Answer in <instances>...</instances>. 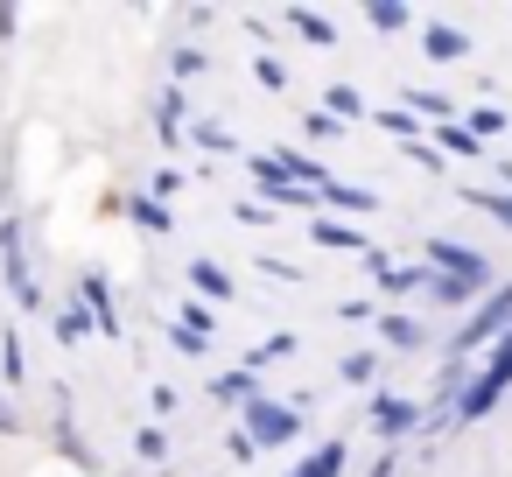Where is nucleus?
Returning <instances> with one entry per match:
<instances>
[{
    "mask_svg": "<svg viewBox=\"0 0 512 477\" xmlns=\"http://www.w3.org/2000/svg\"><path fill=\"white\" fill-rule=\"evenodd\" d=\"M505 386H512V330H505V337L491 344V358H484V372H477V379H470V386L456 393V421H477V414H491Z\"/></svg>",
    "mask_w": 512,
    "mask_h": 477,
    "instance_id": "obj_1",
    "label": "nucleus"
},
{
    "mask_svg": "<svg viewBox=\"0 0 512 477\" xmlns=\"http://www.w3.org/2000/svg\"><path fill=\"white\" fill-rule=\"evenodd\" d=\"M505 330H512V281H505V288H491V295L477 302V316H470V323L449 337V351L463 358V351H477V344H498Z\"/></svg>",
    "mask_w": 512,
    "mask_h": 477,
    "instance_id": "obj_2",
    "label": "nucleus"
},
{
    "mask_svg": "<svg viewBox=\"0 0 512 477\" xmlns=\"http://www.w3.org/2000/svg\"><path fill=\"white\" fill-rule=\"evenodd\" d=\"M0 281H8V295H15L22 309H43V288H36V274H29V253H22V225H15V218L0 225Z\"/></svg>",
    "mask_w": 512,
    "mask_h": 477,
    "instance_id": "obj_3",
    "label": "nucleus"
},
{
    "mask_svg": "<svg viewBox=\"0 0 512 477\" xmlns=\"http://www.w3.org/2000/svg\"><path fill=\"white\" fill-rule=\"evenodd\" d=\"M239 428H246V435H253V449H281V442H295V435H302V414H295V407H281V400H267V393H260V400H253V407H246V421H239Z\"/></svg>",
    "mask_w": 512,
    "mask_h": 477,
    "instance_id": "obj_4",
    "label": "nucleus"
},
{
    "mask_svg": "<svg viewBox=\"0 0 512 477\" xmlns=\"http://www.w3.org/2000/svg\"><path fill=\"white\" fill-rule=\"evenodd\" d=\"M428 267H435V274H456V281L491 288V260H484V253H470V246H456V239H428Z\"/></svg>",
    "mask_w": 512,
    "mask_h": 477,
    "instance_id": "obj_5",
    "label": "nucleus"
},
{
    "mask_svg": "<svg viewBox=\"0 0 512 477\" xmlns=\"http://www.w3.org/2000/svg\"><path fill=\"white\" fill-rule=\"evenodd\" d=\"M78 302L92 309V323H99L106 337H120V302H113V288H106V274H78Z\"/></svg>",
    "mask_w": 512,
    "mask_h": 477,
    "instance_id": "obj_6",
    "label": "nucleus"
},
{
    "mask_svg": "<svg viewBox=\"0 0 512 477\" xmlns=\"http://www.w3.org/2000/svg\"><path fill=\"white\" fill-rule=\"evenodd\" d=\"M414 421H421V407H414V400H400V393H379V400H372V428H379L386 442L414 435Z\"/></svg>",
    "mask_w": 512,
    "mask_h": 477,
    "instance_id": "obj_7",
    "label": "nucleus"
},
{
    "mask_svg": "<svg viewBox=\"0 0 512 477\" xmlns=\"http://www.w3.org/2000/svg\"><path fill=\"white\" fill-rule=\"evenodd\" d=\"M211 393H218L225 407H239V414H246V407L260 400V379H253V365H239V372H218V386H211Z\"/></svg>",
    "mask_w": 512,
    "mask_h": 477,
    "instance_id": "obj_8",
    "label": "nucleus"
},
{
    "mask_svg": "<svg viewBox=\"0 0 512 477\" xmlns=\"http://www.w3.org/2000/svg\"><path fill=\"white\" fill-rule=\"evenodd\" d=\"M344 463H351V449H344V442H323V449H309L288 477H344Z\"/></svg>",
    "mask_w": 512,
    "mask_h": 477,
    "instance_id": "obj_9",
    "label": "nucleus"
},
{
    "mask_svg": "<svg viewBox=\"0 0 512 477\" xmlns=\"http://www.w3.org/2000/svg\"><path fill=\"white\" fill-rule=\"evenodd\" d=\"M421 57H435V64H456V57H470V36H463V29H442V22H435V29L421 36Z\"/></svg>",
    "mask_w": 512,
    "mask_h": 477,
    "instance_id": "obj_10",
    "label": "nucleus"
},
{
    "mask_svg": "<svg viewBox=\"0 0 512 477\" xmlns=\"http://www.w3.org/2000/svg\"><path fill=\"white\" fill-rule=\"evenodd\" d=\"M372 281H379L386 295H414V288H428V267H393V260H372Z\"/></svg>",
    "mask_w": 512,
    "mask_h": 477,
    "instance_id": "obj_11",
    "label": "nucleus"
},
{
    "mask_svg": "<svg viewBox=\"0 0 512 477\" xmlns=\"http://www.w3.org/2000/svg\"><path fill=\"white\" fill-rule=\"evenodd\" d=\"M309 239H316V246H337V253H365V232H358V225H330V218H316Z\"/></svg>",
    "mask_w": 512,
    "mask_h": 477,
    "instance_id": "obj_12",
    "label": "nucleus"
},
{
    "mask_svg": "<svg viewBox=\"0 0 512 477\" xmlns=\"http://www.w3.org/2000/svg\"><path fill=\"white\" fill-rule=\"evenodd\" d=\"M428 295H435V302H449V309H463V302H477V295H491V288L456 281V274H428Z\"/></svg>",
    "mask_w": 512,
    "mask_h": 477,
    "instance_id": "obj_13",
    "label": "nucleus"
},
{
    "mask_svg": "<svg viewBox=\"0 0 512 477\" xmlns=\"http://www.w3.org/2000/svg\"><path fill=\"white\" fill-rule=\"evenodd\" d=\"M323 204H337V211H358V218H365V211H379V197H372V190H358V183H337V176H330Z\"/></svg>",
    "mask_w": 512,
    "mask_h": 477,
    "instance_id": "obj_14",
    "label": "nucleus"
},
{
    "mask_svg": "<svg viewBox=\"0 0 512 477\" xmlns=\"http://www.w3.org/2000/svg\"><path fill=\"white\" fill-rule=\"evenodd\" d=\"M190 288H197V295H218V302H225V295H232V274H225L218 260H190Z\"/></svg>",
    "mask_w": 512,
    "mask_h": 477,
    "instance_id": "obj_15",
    "label": "nucleus"
},
{
    "mask_svg": "<svg viewBox=\"0 0 512 477\" xmlns=\"http://www.w3.org/2000/svg\"><path fill=\"white\" fill-rule=\"evenodd\" d=\"M92 330H99V323H92V309H85V302H71V309H57V337H64V344H85Z\"/></svg>",
    "mask_w": 512,
    "mask_h": 477,
    "instance_id": "obj_16",
    "label": "nucleus"
},
{
    "mask_svg": "<svg viewBox=\"0 0 512 477\" xmlns=\"http://www.w3.org/2000/svg\"><path fill=\"white\" fill-rule=\"evenodd\" d=\"M288 29H295V36H309V43H323V50L337 43V29H330L323 15H309V8H288Z\"/></svg>",
    "mask_w": 512,
    "mask_h": 477,
    "instance_id": "obj_17",
    "label": "nucleus"
},
{
    "mask_svg": "<svg viewBox=\"0 0 512 477\" xmlns=\"http://www.w3.org/2000/svg\"><path fill=\"white\" fill-rule=\"evenodd\" d=\"M155 127H162V141H183V92H176V85L162 92V106H155Z\"/></svg>",
    "mask_w": 512,
    "mask_h": 477,
    "instance_id": "obj_18",
    "label": "nucleus"
},
{
    "mask_svg": "<svg viewBox=\"0 0 512 477\" xmlns=\"http://www.w3.org/2000/svg\"><path fill=\"white\" fill-rule=\"evenodd\" d=\"M379 337H386L393 351H414V344H421V323H414V316H379Z\"/></svg>",
    "mask_w": 512,
    "mask_h": 477,
    "instance_id": "obj_19",
    "label": "nucleus"
},
{
    "mask_svg": "<svg viewBox=\"0 0 512 477\" xmlns=\"http://www.w3.org/2000/svg\"><path fill=\"white\" fill-rule=\"evenodd\" d=\"M365 22H372V29H379V36H393V29H407V22H414V15H407V8H400V0H372V8H365Z\"/></svg>",
    "mask_w": 512,
    "mask_h": 477,
    "instance_id": "obj_20",
    "label": "nucleus"
},
{
    "mask_svg": "<svg viewBox=\"0 0 512 477\" xmlns=\"http://www.w3.org/2000/svg\"><path fill=\"white\" fill-rule=\"evenodd\" d=\"M442 148L470 162V155H477V134H470V127H449V120H442V127H435V155H442Z\"/></svg>",
    "mask_w": 512,
    "mask_h": 477,
    "instance_id": "obj_21",
    "label": "nucleus"
},
{
    "mask_svg": "<svg viewBox=\"0 0 512 477\" xmlns=\"http://www.w3.org/2000/svg\"><path fill=\"white\" fill-rule=\"evenodd\" d=\"M323 106H330V120H358V113H365V99H358L351 85H330V92H323Z\"/></svg>",
    "mask_w": 512,
    "mask_h": 477,
    "instance_id": "obj_22",
    "label": "nucleus"
},
{
    "mask_svg": "<svg viewBox=\"0 0 512 477\" xmlns=\"http://www.w3.org/2000/svg\"><path fill=\"white\" fill-rule=\"evenodd\" d=\"M134 225H141V232H169V211H162V197H134Z\"/></svg>",
    "mask_w": 512,
    "mask_h": 477,
    "instance_id": "obj_23",
    "label": "nucleus"
},
{
    "mask_svg": "<svg viewBox=\"0 0 512 477\" xmlns=\"http://www.w3.org/2000/svg\"><path fill=\"white\" fill-rule=\"evenodd\" d=\"M134 456H141V463H169V435H162V428H141V435H134Z\"/></svg>",
    "mask_w": 512,
    "mask_h": 477,
    "instance_id": "obj_24",
    "label": "nucleus"
},
{
    "mask_svg": "<svg viewBox=\"0 0 512 477\" xmlns=\"http://www.w3.org/2000/svg\"><path fill=\"white\" fill-rule=\"evenodd\" d=\"M477 211H491V218H505V232H512V197H498V190H463Z\"/></svg>",
    "mask_w": 512,
    "mask_h": 477,
    "instance_id": "obj_25",
    "label": "nucleus"
},
{
    "mask_svg": "<svg viewBox=\"0 0 512 477\" xmlns=\"http://www.w3.org/2000/svg\"><path fill=\"white\" fill-rule=\"evenodd\" d=\"M0 372H8V386L22 379V337L15 330H0Z\"/></svg>",
    "mask_w": 512,
    "mask_h": 477,
    "instance_id": "obj_26",
    "label": "nucleus"
},
{
    "mask_svg": "<svg viewBox=\"0 0 512 477\" xmlns=\"http://www.w3.org/2000/svg\"><path fill=\"white\" fill-rule=\"evenodd\" d=\"M498 127H505V113H498V106H470V134H477V141H491Z\"/></svg>",
    "mask_w": 512,
    "mask_h": 477,
    "instance_id": "obj_27",
    "label": "nucleus"
},
{
    "mask_svg": "<svg viewBox=\"0 0 512 477\" xmlns=\"http://www.w3.org/2000/svg\"><path fill=\"white\" fill-rule=\"evenodd\" d=\"M169 344H176V351H190V358H204V351H211V337H204V330H190V323H176V330H169Z\"/></svg>",
    "mask_w": 512,
    "mask_h": 477,
    "instance_id": "obj_28",
    "label": "nucleus"
},
{
    "mask_svg": "<svg viewBox=\"0 0 512 477\" xmlns=\"http://www.w3.org/2000/svg\"><path fill=\"white\" fill-rule=\"evenodd\" d=\"M372 372H379V358H372V351H351V358H344V379H351V386H365Z\"/></svg>",
    "mask_w": 512,
    "mask_h": 477,
    "instance_id": "obj_29",
    "label": "nucleus"
},
{
    "mask_svg": "<svg viewBox=\"0 0 512 477\" xmlns=\"http://www.w3.org/2000/svg\"><path fill=\"white\" fill-rule=\"evenodd\" d=\"M253 78H260V85H267V92H281V85H288V71H281V64H274V57H253Z\"/></svg>",
    "mask_w": 512,
    "mask_h": 477,
    "instance_id": "obj_30",
    "label": "nucleus"
},
{
    "mask_svg": "<svg viewBox=\"0 0 512 477\" xmlns=\"http://www.w3.org/2000/svg\"><path fill=\"white\" fill-rule=\"evenodd\" d=\"M197 141H204V148H218V155H232V134H225L218 120H204V127H197Z\"/></svg>",
    "mask_w": 512,
    "mask_h": 477,
    "instance_id": "obj_31",
    "label": "nucleus"
},
{
    "mask_svg": "<svg viewBox=\"0 0 512 477\" xmlns=\"http://www.w3.org/2000/svg\"><path fill=\"white\" fill-rule=\"evenodd\" d=\"M225 449H232V463H253V456H260V449H253V435H246V428H232V435H225Z\"/></svg>",
    "mask_w": 512,
    "mask_h": 477,
    "instance_id": "obj_32",
    "label": "nucleus"
},
{
    "mask_svg": "<svg viewBox=\"0 0 512 477\" xmlns=\"http://www.w3.org/2000/svg\"><path fill=\"white\" fill-rule=\"evenodd\" d=\"M379 127L400 134V141H414V113H379Z\"/></svg>",
    "mask_w": 512,
    "mask_h": 477,
    "instance_id": "obj_33",
    "label": "nucleus"
},
{
    "mask_svg": "<svg viewBox=\"0 0 512 477\" xmlns=\"http://www.w3.org/2000/svg\"><path fill=\"white\" fill-rule=\"evenodd\" d=\"M176 323H190V330H204V337H211V309H204V302H183V316H176Z\"/></svg>",
    "mask_w": 512,
    "mask_h": 477,
    "instance_id": "obj_34",
    "label": "nucleus"
},
{
    "mask_svg": "<svg viewBox=\"0 0 512 477\" xmlns=\"http://www.w3.org/2000/svg\"><path fill=\"white\" fill-rule=\"evenodd\" d=\"M288 351H295V337H267V344L253 351V365H267V358H288Z\"/></svg>",
    "mask_w": 512,
    "mask_h": 477,
    "instance_id": "obj_35",
    "label": "nucleus"
},
{
    "mask_svg": "<svg viewBox=\"0 0 512 477\" xmlns=\"http://www.w3.org/2000/svg\"><path fill=\"white\" fill-rule=\"evenodd\" d=\"M204 71V50H176V78H197Z\"/></svg>",
    "mask_w": 512,
    "mask_h": 477,
    "instance_id": "obj_36",
    "label": "nucleus"
},
{
    "mask_svg": "<svg viewBox=\"0 0 512 477\" xmlns=\"http://www.w3.org/2000/svg\"><path fill=\"white\" fill-rule=\"evenodd\" d=\"M337 127H344V120H330V113H309V134H316V141H337Z\"/></svg>",
    "mask_w": 512,
    "mask_h": 477,
    "instance_id": "obj_37",
    "label": "nucleus"
},
{
    "mask_svg": "<svg viewBox=\"0 0 512 477\" xmlns=\"http://www.w3.org/2000/svg\"><path fill=\"white\" fill-rule=\"evenodd\" d=\"M0 435H22V414H15L8 400H0Z\"/></svg>",
    "mask_w": 512,
    "mask_h": 477,
    "instance_id": "obj_38",
    "label": "nucleus"
}]
</instances>
